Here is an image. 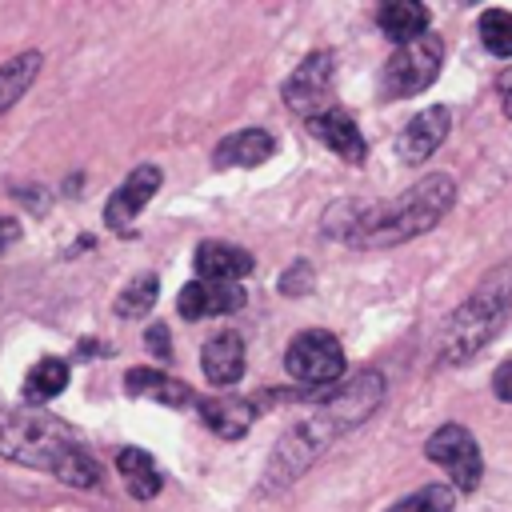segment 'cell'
<instances>
[{"mask_svg": "<svg viewBox=\"0 0 512 512\" xmlns=\"http://www.w3.org/2000/svg\"><path fill=\"white\" fill-rule=\"evenodd\" d=\"M384 400V376L380 372H360L352 384H336L324 392V404L304 416L300 424H292L276 448H272V460L264 468V488H284L292 484L336 436H344L348 428H356L360 420H368L376 412V404Z\"/></svg>", "mask_w": 512, "mask_h": 512, "instance_id": "cell-1", "label": "cell"}, {"mask_svg": "<svg viewBox=\"0 0 512 512\" xmlns=\"http://www.w3.org/2000/svg\"><path fill=\"white\" fill-rule=\"evenodd\" d=\"M0 456L12 464H24V468L52 472L68 488H96L100 484V464L48 412L0 408Z\"/></svg>", "mask_w": 512, "mask_h": 512, "instance_id": "cell-2", "label": "cell"}, {"mask_svg": "<svg viewBox=\"0 0 512 512\" xmlns=\"http://www.w3.org/2000/svg\"><path fill=\"white\" fill-rule=\"evenodd\" d=\"M452 200H456V180L444 176V172H432V176L416 180L408 192H400L396 200L372 204L368 224H364V236L356 244L360 248H392V244H404V240L436 228L444 220V212L452 208Z\"/></svg>", "mask_w": 512, "mask_h": 512, "instance_id": "cell-3", "label": "cell"}, {"mask_svg": "<svg viewBox=\"0 0 512 512\" xmlns=\"http://www.w3.org/2000/svg\"><path fill=\"white\" fill-rule=\"evenodd\" d=\"M508 300H512V284H508L504 272H500V280L480 284V288L448 316V324H444V332H440V360H444V364H464V360H472L476 352H484L488 340L504 328Z\"/></svg>", "mask_w": 512, "mask_h": 512, "instance_id": "cell-4", "label": "cell"}, {"mask_svg": "<svg viewBox=\"0 0 512 512\" xmlns=\"http://www.w3.org/2000/svg\"><path fill=\"white\" fill-rule=\"evenodd\" d=\"M440 64H444V40L436 32L412 40V44H400L384 72H380V92L388 100H404V96H416L424 92L436 76H440Z\"/></svg>", "mask_w": 512, "mask_h": 512, "instance_id": "cell-5", "label": "cell"}, {"mask_svg": "<svg viewBox=\"0 0 512 512\" xmlns=\"http://www.w3.org/2000/svg\"><path fill=\"white\" fill-rule=\"evenodd\" d=\"M284 368H288L292 380L328 392V388H336V380L344 376V348H340V340H336L332 332L312 328V332L292 336V344H288V352H284Z\"/></svg>", "mask_w": 512, "mask_h": 512, "instance_id": "cell-6", "label": "cell"}, {"mask_svg": "<svg viewBox=\"0 0 512 512\" xmlns=\"http://www.w3.org/2000/svg\"><path fill=\"white\" fill-rule=\"evenodd\" d=\"M332 80H336V56H332L328 48H320V52H308V56L296 64V72L284 80L280 96H284V104H288L296 116L316 120V116L332 112V108H328V100H332Z\"/></svg>", "mask_w": 512, "mask_h": 512, "instance_id": "cell-7", "label": "cell"}, {"mask_svg": "<svg viewBox=\"0 0 512 512\" xmlns=\"http://www.w3.org/2000/svg\"><path fill=\"white\" fill-rule=\"evenodd\" d=\"M424 456L432 460V464H440L448 476H452V484L460 488V492H472L476 484H480V448H476V436L464 428V424H444V428H436L432 436H428V444H424Z\"/></svg>", "mask_w": 512, "mask_h": 512, "instance_id": "cell-8", "label": "cell"}, {"mask_svg": "<svg viewBox=\"0 0 512 512\" xmlns=\"http://www.w3.org/2000/svg\"><path fill=\"white\" fill-rule=\"evenodd\" d=\"M160 184H164V172L156 168V164H140V168H132L120 184H116V192L108 196V204H104V224L112 228V232H128V224L140 216V208L160 192Z\"/></svg>", "mask_w": 512, "mask_h": 512, "instance_id": "cell-9", "label": "cell"}, {"mask_svg": "<svg viewBox=\"0 0 512 512\" xmlns=\"http://www.w3.org/2000/svg\"><path fill=\"white\" fill-rule=\"evenodd\" d=\"M448 128H452V112H448L444 104H432V108L416 112V116L400 128V136H396V156H400L404 164L428 160V156L444 144Z\"/></svg>", "mask_w": 512, "mask_h": 512, "instance_id": "cell-10", "label": "cell"}, {"mask_svg": "<svg viewBox=\"0 0 512 512\" xmlns=\"http://www.w3.org/2000/svg\"><path fill=\"white\" fill-rule=\"evenodd\" d=\"M176 308L184 320H208V316H228L244 308V288L240 284H212V280H188L176 296Z\"/></svg>", "mask_w": 512, "mask_h": 512, "instance_id": "cell-11", "label": "cell"}, {"mask_svg": "<svg viewBox=\"0 0 512 512\" xmlns=\"http://www.w3.org/2000/svg\"><path fill=\"white\" fill-rule=\"evenodd\" d=\"M192 264H196V280L236 284L240 276H248L256 268V256L240 244H228V240H204L192 256Z\"/></svg>", "mask_w": 512, "mask_h": 512, "instance_id": "cell-12", "label": "cell"}, {"mask_svg": "<svg viewBox=\"0 0 512 512\" xmlns=\"http://www.w3.org/2000/svg\"><path fill=\"white\" fill-rule=\"evenodd\" d=\"M196 412L204 420L208 432H216L220 440H240L252 420H256V404L244 400V396H232V392H220V396H200L196 400Z\"/></svg>", "mask_w": 512, "mask_h": 512, "instance_id": "cell-13", "label": "cell"}, {"mask_svg": "<svg viewBox=\"0 0 512 512\" xmlns=\"http://www.w3.org/2000/svg\"><path fill=\"white\" fill-rule=\"evenodd\" d=\"M200 368L216 388H232L244 376V340H240V332L224 328V332L208 336L204 348H200Z\"/></svg>", "mask_w": 512, "mask_h": 512, "instance_id": "cell-14", "label": "cell"}, {"mask_svg": "<svg viewBox=\"0 0 512 512\" xmlns=\"http://www.w3.org/2000/svg\"><path fill=\"white\" fill-rule=\"evenodd\" d=\"M124 392L128 396H140V400H156L164 408H188L196 404L200 396H192V388L160 368H128L124 372Z\"/></svg>", "mask_w": 512, "mask_h": 512, "instance_id": "cell-15", "label": "cell"}, {"mask_svg": "<svg viewBox=\"0 0 512 512\" xmlns=\"http://www.w3.org/2000/svg\"><path fill=\"white\" fill-rule=\"evenodd\" d=\"M308 132H312L324 148H332L336 156H344L348 164H364V156H368V144H364L356 120H352L348 112H340V108H332V112L308 120Z\"/></svg>", "mask_w": 512, "mask_h": 512, "instance_id": "cell-16", "label": "cell"}, {"mask_svg": "<svg viewBox=\"0 0 512 512\" xmlns=\"http://www.w3.org/2000/svg\"><path fill=\"white\" fill-rule=\"evenodd\" d=\"M276 140L268 128H236L232 136H224L212 152L216 168H256L264 160H272Z\"/></svg>", "mask_w": 512, "mask_h": 512, "instance_id": "cell-17", "label": "cell"}, {"mask_svg": "<svg viewBox=\"0 0 512 512\" xmlns=\"http://www.w3.org/2000/svg\"><path fill=\"white\" fill-rule=\"evenodd\" d=\"M116 468H120V476H124V488H128L136 500H152V496L164 488L160 464L152 460V452H144V448H136V444H128V448L116 452Z\"/></svg>", "mask_w": 512, "mask_h": 512, "instance_id": "cell-18", "label": "cell"}, {"mask_svg": "<svg viewBox=\"0 0 512 512\" xmlns=\"http://www.w3.org/2000/svg\"><path fill=\"white\" fill-rule=\"evenodd\" d=\"M380 32L396 44H412L420 36H428V8L416 0H392L380 8Z\"/></svg>", "mask_w": 512, "mask_h": 512, "instance_id": "cell-19", "label": "cell"}, {"mask_svg": "<svg viewBox=\"0 0 512 512\" xmlns=\"http://www.w3.org/2000/svg\"><path fill=\"white\" fill-rule=\"evenodd\" d=\"M40 64H44V56L32 48V52H20V56H12V60H4L0 64V112H8L28 88H32V80L40 76Z\"/></svg>", "mask_w": 512, "mask_h": 512, "instance_id": "cell-20", "label": "cell"}, {"mask_svg": "<svg viewBox=\"0 0 512 512\" xmlns=\"http://www.w3.org/2000/svg\"><path fill=\"white\" fill-rule=\"evenodd\" d=\"M156 296H160V276H156V272H140V276H132V280L120 288V296L112 300V312H116L120 320H140V316L152 312Z\"/></svg>", "mask_w": 512, "mask_h": 512, "instance_id": "cell-21", "label": "cell"}, {"mask_svg": "<svg viewBox=\"0 0 512 512\" xmlns=\"http://www.w3.org/2000/svg\"><path fill=\"white\" fill-rule=\"evenodd\" d=\"M68 388V364L56 356H44L40 364H32V372L24 376V400L28 404H48Z\"/></svg>", "mask_w": 512, "mask_h": 512, "instance_id": "cell-22", "label": "cell"}, {"mask_svg": "<svg viewBox=\"0 0 512 512\" xmlns=\"http://www.w3.org/2000/svg\"><path fill=\"white\" fill-rule=\"evenodd\" d=\"M480 40H484V48L492 56L508 60L512 56V12H504V8L480 12Z\"/></svg>", "mask_w": 512, "mask_h": 512, "instance_id": "cell-23", "label": "cell"}, {"mask_svg": "<svg viewBox=\"0 0 512 512\" xmlns=\"http://www.w3.org/2000/svg\"><path fill=\"white\" fill-rule=\"evenodd\" d=\"M452 508H456V492L448 484H424L420 492L392 504L388 512H452Z\"/></svg>", "mask_w": 512, "mask_h": 512, "instance_id": "cell-24", "label": "cell"}, {"mask_svg": "<svg viewBox=\"0 0 512 512\" xmlns=\"http://www.w3.org/2000/svg\"><path fill=\"white\" fill-rule=\"evenodd\" d=\"M308 288H312V268H308L304 260H300L292 272L280 276V292H284V296H300V292H308Z\"/></svg>", "mask_w": 512, "mask_h": 512, "instance_id": "cell-25", "label": "cell"}, {"mask_svg": "<svg viewBox=\"0 0 512 512\" xmlns=\"http://www.w3.org/2000/svg\"><path fill=\"white\" fill-rule=\"evenodd\" d=\"M144 344H148L152 356L168 360V356H172V332H168V324H152V328L144 332Z\"/></svg>", "mask_w": 512, "mask_h": 512, "instance_id": "cell-26", "label": "cell"}, {"mask_svg": "<svg viewBox=\"0 0 512 512\" xmlns=\"http://www.w3.org/2000/svg\"><path fill=\"white\" fill-rule=\"evenodd\" d=\"M492 392H496L500 400L512 404V360H504V364L496 368V376H492Z\"/></svg>", "mask_w": 512, "mask_h": 512, "instance_id": "cell-27", "label": "cell"}, {"mask_svg": "<svg viewBox=\"0 0 512 512\" xmlns=\"http://www.w3.org/2000/svg\"><path fill=\"white\" fill-rule=\"evenodd\" d=\"M16 240H20V224H16L12 216H0V256H4Z\"/></svg>", "mask_w": 512, "mask_h": 512, "instance_id": "cell-28", "label": "cell"}, {"mask_svg": "<svg viewBox=\"0 0 512 512\" xmlns=\"http://www.w3.org/2000/svg\"><path fill=\"white\" fill-rule=\"evenodd\" d=\"M496 92H500V108H504V116L512 120V68H504V72H500Z\"/></svg>", "mask_w": 512, "mask_h": 512, "instance_id": "cell-29", "label": "cell"}]
</instances>
